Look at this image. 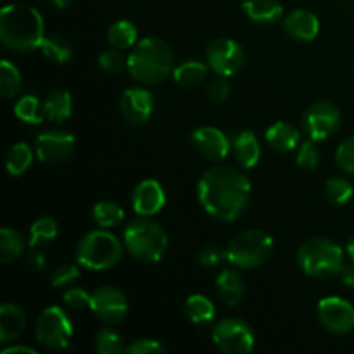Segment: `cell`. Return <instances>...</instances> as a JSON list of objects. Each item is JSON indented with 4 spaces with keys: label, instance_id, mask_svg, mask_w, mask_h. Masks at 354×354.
Here are the masks:
<instances>
[{
    "label": "cell",
    "instance_id": "6da1fadb",
    "mask_svg": "<svg viewBox=\"0 0 354 354\" xmlns=\"http://www.w3.org/2000/svg\"><path fill=\"white\" fill-rule=\"evenodd\" d=\"M197 197L207 214L230 223L248 209L251 182L232 166H213L201 176Z\"/></svg>",
    "mask_w": 354,
    "mask_h": 354
},
{
    "label": "cell",
    "instance_id": "7a4b0ae2",
    "mask_svg": "<svg viewBox=\"0 0 354 354\" xmlns=\"http://www.w3.org/2000/svg\"><path fill=\"white\" fill-rule=\"evenodd\" d=\"M0 40L14 52H31L45 40L44 17L26 3H9L0 12Z\"/></svg>",
    "mask_w": 354,
    "mask_h": 354
},
{
    "label": "cell",
    "instance_id": "3957f363",
    "mask_svg": "<svg viewBox=\"0 0 354 354\" xmlns=\"http://www.w3.org/2000/svg\"><path fill=\"white\" fill-rule=\"evenodd\" d=\"M175 55L162 38L149 37L138 41L128 55V73L144 85L161 83L173 69Z\"/></svg>",
    "mask_w": 354,
    "mask_h": 354
},
{
    "label": "cell",
    "instance_id": "277c9868",
    "mask_svg": "<svg viewBox=\"0 0 354 354\" xmlns=\"http://www.w3.org/2000/svg\"><path fill=\"white\" fill-rule=\"evenodd\" d=\"M297 265L304 275L313 279H330L341 275L346 266L344 251L332 239H310L297 251Z\"/></svg>",
    "mask_w": 354,
    "mask_h": 354
},
{
    "label": "cell",
    "instance_id": "5b68a950",
    "mask_svg": "<svg viewBox=\"0 0 354 354\" xmlns=\"http://www.w3.org/2000/svg\"><path fill=\"white\" fill-rule=\"evenodd\" d=\"M124 248L142 263H158L168 249L165 228L149 216L137 218L124 230Z\"/></svg>",
    "mask_w": 354,
    "mask_h": 354
},
{
    "label": "cell",
    "instance_id": "8992f818",
    "mask_svg": "<svg viewBox=\"0 0 354 354\" xmlns=\"http://www.w3.org/2000/svg\"><path fill=\"white\" fill-rule=\"evenodd\" d=\"M123 256V245L113 234L95 230L86 234L76 249V261L88 270H106L116 265Z\"/></svg>",
    "mask_w": 354,
    "mask_h": 354
},
{
    "label": "cell",
    "instance_id": "52a82bcc",
    "mask_svg": "<svg viewBox=\"0 0 354 354\" xmlns=\"http://www.w3.org/2000/svg\"><path fill=\"white\" fill-rule=\"evenodd\" d=\"M273 239L263 230H244L235 235L227 248V259L237 268H258L270 259Z\"/></svg>",
    "mask_w": 354,
    "mask_h": 354
},
{
    "label": "cell",
    "instance_id": "ba28073f",
    "mask_svg": "<svg viewBox=\"0 0 354 354\" xmlns=\"http://www.w3.org/2000/svg\"><path fill=\"white\" fill-rule=\"evenodd\" d=\"M37 341L52 351L66 349L73 337V324L66 311L59 306H50L40 313L35 327Z\"/></svg>",
    "mask_w": 354,
    "mask_h": 354
},
{
    "label": "cell",
    "instance_id": "9c48e42d",
    "mask_svg": "<svg viewBox=\"0 0 354 354\" xmlns=\"http://www.w3.org/2000/svg\"><path fill=\"white\" fill-rule=\"evenodd\" d=\"M213 342L225 354H244L254 349V332L241 318H225L213 327Z\"/></svg>",
    "mask_w": 354,
    "mask_h": 354
},
{
    "label": "cell",
    "instance_id": "30bf717a",
    "mask_svg": "<svg viewBox=\"0 0 354 354\" xmlns=\"http://www.w3.org/2000/svg\"><path fill=\"white\" fill-rule=\"evenodd\" d=\"M303 127L311 140H327L341 127V111L327 100L311 104L303 114Z\"/></svg>",
    "mask_w": 354,
    "mask_h": 354
},
{
    "label": "cell",
    "instance_id": "8fae6325",
    "mask_svg": "<svg viewBox=\"0 0 354 354\" xmlns=\"http://www.w3.org/2000/svg\"><path fill=\"white\" fill-rule=\"evenodd\" d=\"M207 64L216 75L234 76L244 64V48L230 38H216L207 45Z\"/></svg>",
    "mask_w": 354,
    "mask_h": 354
},
{
    "label": "cell",
    "instance_id": "7c38bea8",
    "mask_svg": "<svg viewBox=\"0 0 354 354\" xmlns=\"http://www.w3.org/2000/svg\"><path fill=\"white\" fill-rule=\"evenodd\" d=\"M90 310L104 324H120L128 315L127 296L113 286L99 287L90 297Z\"/></svg>",
    "mask_w": 354,
    "mask_h": 354
},
{
    "label": "cell",
    "instance_id": "4fadbf2b",
    "mask_svg": "<svg viewBox=\"0 0 354 354\" xmlns=\"http://www.w3.org/2000/svg\"><path fill=\"white\" fill-rule=\"evenodd\" d=\"M318 320L334 334H346L354 328V306L342 297H325L318 304Z\"/></svg>",
    "mask_w": 354,
    "mask_h": 354
},
{
    "label": "cell",
    "instance_id": "5bb4252c",
    "mask_svg": "<svg viewBox=\"0 0 354 354\" xmlns=\"http://www.w3.org/2000/svg\"><path fill=\"white\" fill-rule=\"evenodd\" d=\"M35 149L40 161L59 165L71 158L75 151V137L68 131H45L37 137Z\"/></svg>",
    "mask_w": 354,
    "mask_h": 354
},
{
    "label": "cell",
    "instance_id": "9a60e30c",
    "mask_svg": "<svg viewBox=\"0 0 354 354\" xmlns=\"http://www.w3.org/2000/svg\"><path fill=\"white\" fill-rule=\"evenodd\" d=\"M194 149L207 161H221L232 149V140L216 127H201L192 131Z\"/></svg>",
    "mask_w": 354,
    "mask_h": 354
},
{
    "label": "cell",
    "instance_id": "2e32d148",
    "mask_svg": "<svg viewBox=\"0 0 354 354\" xmlns=\"http://www.w3.org/2000/svg\"><path fill=\"white\" fill-rule=\"evenodd\" d=\"M154 97L145 88H128L120 97V111L130 123L140 124L151 118Z\"/></svg>",
    "mask_w": 354,
    "mask_h": 354
},
{
    "label": "cell",
    "instance_id": "e0dca14e",
    "mask_svg": "<svg viewBox=\"0 0 354 354\" xmlns=\"http://www.w3.org/2000/svg\"><path fill=\"white\" fill-rule=\"evenodd\" d=\"M166 194L161 183L156 180H144L138 183L131 196V206L138 216H154L165 207Z\"/></svg>",
    "mask_w": 354,
    "mask_h": 354
},
{
    "label": "cell",
    "instance_id": "ac0fdd59",
    "mask_svg": "<svg viewBox=\"0 0 354 354\" xmlns=\"http://www.w3.org/2000/svg\"><path fill=\"white\" fill-rule=\"evenodd\" d=\"M283 30L294 40L311 41L320 31V21L310 10L296 9L283 19Z\"/></svg>",
    "mask_w": 354,
    "mask_h": 354
},
{
    "label": "cell",
    "instance_id": "d6986e66",
    "mask_svg": "<svg viewBox=\"0 0 354 354\" xmlns=\"http://www.w3.org/2000/svg\"><path fill=\"white\" fill-rule=\"evenodd\" d=\"M232 149L242 168H254L261 158V145H259L258 137L249 130L239 131L232 137Z\"/></svg>",
    "mask_w": 354,
    "mask_h": 354
},
{
    "label": "cell",
    "instance_id": "ffe728a7",
    "mask_svg": "<svg viewBox=\"0 0 354 354\" xmlns=\"http://www.w3.org/2000/svg\"><path fill=\"white\" fill-rule=\"evenodd\" d=\"M26 327V315L16 304H2L0 308V342L9 344L14 342Z\"/></svg>",
    "mask_w": 354,
    "mask_h": 354
},
{
    "label": "cell",
    "instance_id": "44dd1931",
    "mask_svg": "<svg viewBox=\"0 0 354 354\" xmlns=\"http://www.w3.org/2000/svg\"><path fill=\"white\" fill-rule=\"evenodd\" d=\"M266 144L272 149L279 152H290L301 145V135L292 124L286 123V121H279V123L272 124L266 130Z\"/></svg>",
    "mask_w": 354,
    "mask_h": 354
},
{
    "label": "cell",
    "instance_id": "7402d4cb",
    "mask_svg": "<svg viewBox=\"0 0 354 354\" xmlns=\"http://www.w3.org/2000/svg\"><path fill=\"white\" fill-rule=\"evenodd\" d=\"M245 16L259 24H273L283 16V7L279 0H244Z\"/></svg>",
    "mask_w": 354,
    "mask_h": 354
},
{
    "label": "cell",
    "instance_id": "603a6c76",
    "mask_svg": "<svg viewBox=\"0 0 354 354\" xmlns=\"http://www.w3.org/2000/svg\"><path fill=\"white\" fill-rule=\"evenodd\" d=\"M216 290L227 306H235L244 297V280L235 270H223L216 277Z\"/></svg>",
    "mask_w": 354,
    "mask_h": 354
},
{
    "label": "cell",
    "instance_id": "cb8c5ba5",
    "mask_svg": "<svg viewBox=\"0 0 354 354\" xmlns=\"http://www.w3.org/2000/svg\"><path fill=\"white\" fill-rule=\"evenodd\" d=\"M44 114L48 120L55 121V123H62L68 120L73 113V99L69 92L62 88H55L48 92V95L44 100Z\"/></svg>",
    "mask_w": 354,
    "mask_h": 354
},
{
    "label": "cell",
    "instance_id": "d4e9b609",
    "mask_svg": "<svg viewBox=\"0 0 354 354\" xmlns=\"http://www.w3.org/2000/svg\"><path fill=\"white\" fill-rule=\"evenodd\" d=\"M173 76H175V82L183 88H197L206 82L207 66L201 61H185L176 66Z\"/></svg>",
    "mask_w": 354,
    "mask_h": 354
},
{
    "label": "cell",
    "instance_id": "484cf974",
    "mask_svg": "<svg viewBox=\"0 0 354 354\" xmlns=\"http://www.w3.org/2000/svg\"><path fill=\"white\" fill-rule=\"evenodd\" d=\"M185 313L192 324L209 325L213 322L216 310H214V304L206 296H203V294H194V296H190L187 299Z\"/></svg>",
    "mask_w": 354,
    "mask_h": 354
},
{
    "label": "cell",
    "instance_id": "4316f807",
    "mask_svg": "<svg viewBox=\"0 0 354 354\" xmlns=\"http://www.w3.org/2000/svg\"><path fill=\"white\" fill-rule=\"evenodd\" d=\"M137 28L133 26V23L120 19L111 24V28L107 30V40L113 47L127 50V48H133L137 45Z\"/></svg>",
    "mask_w": 354,
    "mask_h": 354
},
{
    "label": "cell",
    "instance_id": "83f0119b",
    "mask_svg": "<svg viewBox=\"0 0 354 354\" xmlns=\"http://www.w3.org/2000/svg\"><path fill=\"white\" fill-rule=\"evenodd\" d=\"M24 252V241L19 232L12 228H2L0 232V261L3 265L16 261L23 256Z\"/></svg>",
    "mask_w": 354,
    "mask_h": 354
},
{
    "label": "cell",
    "instance_id": "f1b7e54d",
    "mask_svg": "<svg viewBox=\"0 0 354 354\" xmlns=\"http://www.w3.org/2000/svg\"><path fill=\"white\" fill-rule=\"evenodd\" d=\"M57 237V223L54 218L41 216L31 223L30 228V248L38 249L50 244Z\"/></svg>",
    "mask_w": 354,
    "mask_h": 354
},
{
    "label": "cell",
    "instance_id": "f546056e",
    "mask_svg": "<svg viewBox=\"0 0 354 354\" xmlns=\"http://www.w3.org/2000/svg\"><path fill=\"white\" fill-rule=\"evenodd\" d=\"M31 161H33V152H31L30 145L26 142H17L7 154L6 168L12 176H19L30 168Z\"/></svg>",
    "mask_w": 354,
    "mask_h": 354
},
{
    "label": "cell",
    "instance_id": "4dcf8cb0",
    "mask_svg": "<svg viewBox=\"0 0 354 354\" xmlns=\"http://www.w3.org/2000/svg\"><path fill=\"white\" fill-rule=\"evenodd\" d=\"M92 214L93 220H95V223L100 228L118 227L124 220V211L121 209V206H118L116 203H111V201H100V203H97Z\"/></svg>",
    "mask_w": 354,
    "mask_h": 354
},
{
    "label": "cell",
    "instance_id": "1f68e13d",
    "mask_svg": "<svg viewBox=\"0 0 354 354\" xmlns=\"http://www.w3.org/2000/svg\"><path fill=\"white\" fill-rule=\"evenodd\" d=\"M41 50L48 59L61 62V64L68 62L73 55L71 44L62 35H48V37H45L44 44H41Z\"/></svg>",
    "mask_w": 354,
    "mask_h": 354
},
{
    "label": "cell",
    "instance_id": "d6a6232c",
    "mask_svg": "<svg viewBox=\"0 0 354 354\" xmlns=\"http://www.w3.org/2000/svg\"><path fill=\"white\" fill-rule=\"evenodd\" d=\"M21 85H23V78H21L19 69L9 61H2L0 64V93L6 99H12L19 93Z\"/></svg>",
    "mask_w": 354,
    "mask_h": 354
},
{
    "label": "cell",
    "instance_id": "836d02e7",
    "mask_svg": "<svg viewBox=\"0 0 354 354\" xmlns=\"http://www.w3.org/2000/svg\"><path fill=\"white\" fill-rule=\"evenodd\" d=\"M95 348L100 354H118L127 349L123 337L113 328H100L95 335Z\"/></svg>",
    "mask_w": 354,
    "mask_h": 354
},
{
    "label": "cell",
    "instance_id": "e575fe53",
    "mask_svg": "<svg viewBox=\"0 0 354 354\" xmlns=\"http://www.w3.org/2000/svg\"><path fill=\"white\" fill-rule=\"evenodd\" d=\"M354 189L346 178H330L325 185V196L335 206H342L351 201Z\"/></svg>",
    "mask_w": 354,
    "mask_h": 354
},
{
    "label": "cell",
    "instance_id": "d590c367",
    "mask_svg": "<svg viewBox=\"0 0 354 354\" xmlns=\"http://www.w3.org/2000/svg\"><path fill=\"white\" fill-rule=\"evenodd\" d=\"M14 113H16V116L23 123L40 124L41 120H44V116L40 113V102L33 95H24L23 99L17 100L16 107H14Z\"/></svg>",
    "mask_w": 354,
    "mask_h": 354
},
{
    "label": "cell",
    "instance_id": "8d00e7d4",
    "mask_svg": "<svg viewBox=\"0 0 354 354\" xmlns=\"http://www.w3.org/2000/svg\"><path fill=\"white\" fill-rule=\"evenodd\" d=\"M99 66L102 71L109 73V75H118L124 68H128V57H124L121 48L113 47L109 50H104L99 55Z\"/></svg>",
    "mask_w": 354,
    "mask_h": 354
},
{
    "label": "cell",
    "instance_id": "74e56055",
    "mask_svg": "<svg viewBox=\"0 0 354 354\" xmlns=\"http://www.w3.org/2000/svg\"><path fill=\"white\" fill-rule=\"evenodd\" d=\"M318 162H320V152H318L317 142L311 140V138L308 142H303L299 145V151H297V166L308 169V171H313Z\"/></svg>",
    "mask_w": 354,
    "mask_h": 354
},
{
    "label": "cell",
    "instance_id": "f35d334b",
    "mask_svg": "<svg viewBox=\"0 0 354 354\" xmlns=\"http://www.w3.org/2000/svg\"><path fill=\"white\" fill-rule=\"evenodd\" d=\"M80 279V270L75 265H61L54 270L50 277L52 287L55 289H62V287H69Z\"/></svg>",
    "mask_w": 354,
    "mask_h": 354
},
{
    "label": "cell",
    "instance_id": "ab89813d",
    "mask_svg": "<svg viewBox=\"0 0 354 354\" xmlns=\"http://www.w3.org/2000/svg\"><path fill=\"white\" fill-rule=\"evenodd\" d=\"M335 161L339 168L346 173H354V135L348 137L335 152Z\"/></svg>",
    "mask_w": 354,
    "mask_h": 354
},
{
    "label": "cell",
    "instance_id": "60d3db41",
    "mask_svg": "<svg viewBox=\"0 0 354 354\" xmlns=\"http://www.w3.org/2000/svg\"><path fill=\"white\" fill-rule=\"evenodd\" d=\"M227 258V249L220 248L218 244H207L201 249L199 252V263L206 268H211V266H216L220 265L223 259Z\"/></svg>",
    "mask_w": 354,
    "mask_h": 354
},
{
    "label": "cell",
    "instance_id": "b9f144b4",
    "mask_svg": "<svg viewBox=\"0 0 354 354\" xmlns=\"http://www.w3.org/2000/svg\"><path fill=\"white\" fill-rule=\"evenodd\" d=\"M228 93H230V83H228L227 76L216 75L207 85V95L214 104H221L227 100Z\"/></svg>",
    "mask_w": 354,
    "mask_h": 354
},
{
    "label": "cell",
    "instance_id": "7bdbcfd3",
    "mask_svg": "<svg viewBox=\"0 0 354 354\" xmlns=\"http://www.w3.org/2000/svg\"><path fill=\"white\" fill-rule=\"evenodd\" d=\"M90 297H92V294H88L86 290L80 289V287H73V289L64 292V303L75 311H82L85 308L90 310Z\"/></svg>",
    "mask_w": 354,
    "mask_h": 354
},
{
    "label": "cell",
    "instance_id": "ee69618b",
    "mask_svg": "<svg viewBox=\"0 0 354 354\" xmlns=\"http://www.w3.org/2000/svg\"><path fill=\"white\" fill-rule=\"evenodd\" d=\"M124 351L128 354H159L165 353L166 348L154 339H138V341H133L130 346H127Z\"/></svg>",
    "mask_w": 354,
    "mask_h": 354
},
{
    "label": "cell",
    "instance_id": "f6af8a7d",
    "mask_svg": "<svg viewBox=\"0 0 354 354\" xmlns=\"http://www.w3.org/2000/svg\"><path fill=\"white\" fill-rule=\"evenodd\" d=\"M24 266L31 272H41L45 268V256L38 252L37 249H33V252L28 254L26 259H24Z\"/></svg>",
    "mask_w": 354,
    "mask_h": 354
},
{
    "label": "cell",
    "instance_id": "bcb514c9",
    "mask_svg": "<svg viewBox=\"0 0 354 354\" xmlns=\"http://www.w3.org/2000/svg\"><path fill=\"white\" fill-rule=\"evenodd\" d=\"M341 279H342V283H344L348 289L354 290V263H351V265L344 266L341 272Z\"/></svg>",
    "mask_w": 354,
    "mask_h": 354
},
{
    "label": "cell",
    "instance_id": "7dc6e473",
    "mask_svg": "<svg viewBox=\"0 0 354 354\" xmlns=\"http://www.w3.org/2000/svg\"><path fill=\"white\" fill-rule=\"evenodd\" d=\"M2 354H37L33 348H28V346H9V348H3Z\"/></svg>",
    "mask_w": 354,
    "mask_h": 354
},
{
    "label": "cell",
    "instance_id": "c3c4849f",
    "mask_svg": "<svg viewBox=\"0 0 354 354\" xmlns=\"http://www.w3.org/2000/svg\"><path fill=\"white\" fill-rule=\"evenodd\" d=\"M52 3H54L55 7H57V9H64V7H68L69 3L73 2V0H50Z\"/></svg>",
    "mask_w": 354,
    "mask_h": 354
},
{
    "label": "cell",
    "instance_id": "681fc988",
    "mask_svg": "<svg viewBox=\"0 0 354 354\" xmlns=\"http://www.w3.org/2000/svg\"><path fill=\"white\" fill-rule=\"evenodd\" d=\"M348 254H349V258H351V261L354 263V235H353L351 241H349V244H348Z\"/></svg>",
    "mask_w": 354,
    "mask_h": 354
},
{
    "label": "cell",
    "instance_id": "f907efd6",
    "mask_svg": "<svg viewBox=\"0 0 354 354\" xmlns=\"http://www.w3.org/2000/svg\"><path fill=\"white\" fill-rule=\"evenodd\" d=\"M353 75H354V59H353Z\"/></svg>",
    "mask_w": 354,
    "mask_h": 354
}]
</instances>
